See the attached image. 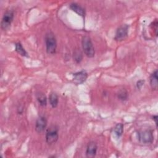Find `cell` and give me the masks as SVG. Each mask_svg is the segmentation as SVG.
<instances>
[{
    "mask_svg": "<svg viewBox=\"0 0 158 158\" xmlns=\"http://www.w3.org/2000/svg\"><path fill=\"white\" fill-rule=\"evenodd\" d=\"M46 51L49 54H54L57 49V40L54 33L52 31H48L46 33L44 37Z\"/></svg>",
    "mask_w": 158,
    "mask_h": 158,
    "instance_id": "obj_1",
    "label": "cell"
},
{
    "mask_svg": "<svg viewBox=\"0 0 158 158\" xmlns=\"http://www.w3.org/2000/svg\"><path fill=\"white\" fill-rule=\"evenodd\" d=\"M81 46L83 51L86 57L92 58L94 56L95 51L91 39L88 36H84L81 40Z\"/></svg>",
    "mask_w": 158,
    "mask_h": 158,
    "instance_id": "obj_2",
    "label": "cell"
},
{
    "mask_svg": "<svg viewBox=\"0 0 158 158\" xmlns=\"http://www.w3.org/2000/svg\"><path fill=\"white\" fill-rule=\"evenodd\" d=\"M46 141L48 144L56 143L59 139V128L56 125H51L46 131Z\"/></svg>",
    "mask_w": 158,
    "mask_h": 158,
    "instance_id": "obj_3",
    "label": "cell"
},
{
    "mask_svg": "<svg viewBox=\"0 0 158 158\" xmlns=\"http://www.w3.org/2000/svg\"><path fill=\"white\" fill-rule=\"evenodd\" d=\"M138 140L143 144H151L154 141V135L152 130L146 129L138 131Z\"/></svg>",
    "mask_w": 158,
    "mask_h": 158,
    "instance_id": "obj_4",
    "label": "cell"
},
{
    "mask_svg": "<svg viewBox=\"0 0 158 158\" xmlns=\"http://www.w3.org/2000/svg\"><path fill=\"white\" fill-rule=\"evenodd\" d=\"M14 12L12 10H7L1 19V27L2 30H7L10 27V25L14 20Z\"/></svg>",
    "mask_w": 158,
    "mask_h": 158,
    "instance_id": "obj_5",
    "label": "cell"
},
{
    "mask_svg": "<svg viewBox=\"0 0 158 158\" xmlns=\"http://www.w3.org/2000/svg\"><path fill=\"white\" fill-rule=\"evenodd\" d=\"M129 25L127 24H123L119 26L115 32L114 40L116 41H122L124 40L127 36L128 33Z\"/></svg>",
    "mask_w": 158,
    "mask_h": 158,
    "instance_id": "obj_6",
    "label": "cell"
},
{
    "mask_svg": "<svg viewBox=\"0 0 158 158\" xmlns=\"http://www.w3.org/2000/svg\"><path fill=\"white\" fill-rule=\"evenodd\" d=\"M73 76V82L76 85H80L83 83L88 78V73L86 70H82L74 73Z\"/></svg>",
    "mask_w": 158,
    "mask_h": 158,
    "instance_id": "obj_7",
    "label": "cell"
},
{
    "mask_svg": "<svg viewBox=\"0 0 158 158\" xmlns=\"http://www.w3.org/2000/svg\"><path fill=\"white\" fill-rule=\"evenodd\" d=\"M47 118L43 115H40L36 120L35 123V130L37 133H42L44 131L47 127Z\"/></svg>",
    "mask_w": 158,
    "mask_h": 158,
    "instance_id": "obj_8",
    "label": "cell"
},
{
    "mask_svg": "<svg viewBox=\"0 0 158 158\" xmlns=\"http://www.w3.org/2000/svg\"><path fill=\"white\" fill-rule=\"evenodd\" d=\"M98 150V145L97 143L94 141H90L88 143L86 149V157L92 158L94 157L96 155Z\"/></svg>",
    "mask_w": 158,
    "mask_h": 158,
    "instance_id": "obj_9",
    "label": "cell"
},
{
    "mask_svg": "<svg viewBox=\"0 0 158 158\" xmlns=\"http://www.w3.org/2000/svg\"><path fill=\"white\" fill-rule=\"evenodd\" d=\"M69 7L72 11L75 12V13H77L80 16H81L82 17H85V10L84 9V8L82 7L79 4H78L77 3L72 2L69 5Z\"/></svg>",
    "mask_w": 158,
    "mask_h": 158,
    "instance_id": "obj_10",
    "label": "cell"
},
{
    "mask_svg": "<svg viewBox=\"0 0 158 158\" xmlns=\"http://www.w3.org/2000/svg\"><path fill=\"white\" fill-rule=\"evenodd\" d=\"M158 77H157V70L155 71L150 76V85L153 90H157L158 88Z\"/></svg>",
    "mask_w": 158,
    "mask_h": 158,
    "instance_id": "obj_11",
    "label": "cell"
},
{
    "mask_svg": "<svg viewBox=\"0 0 158 158\" xmlns=\"http://www.w3.org/2000/svg\"><path fill=\"white\" fill-rule=\"evenodd\" d=\"M36 98L41 106L44 107L47 105V98L43 93L40 91L37 92L36 93Z\"/></svg>",
    "mask_w": 158,
    "mask_h": 158,
    "instance_id": "obj_12",
    "label": "cell"
},
{
    "mask_svg": "<svg viewBox=\"0 0 158 158\" xmlns=\"http://www.w3.org/2000/svg\"><path fill=\"white\" fill-rule=\"evenodd\" d=\"M49 102L52 108H56L57 106L59 103V98L57 94L56 93H51L49 96Z\"/></svg>",
    "mask_w": 158,
    "mask_h": 158,
    "instance_id": "obj_13",
    "label": "cell"
},
{
    "mask_svg": "<svg viewBox=\"0 0 158 158\" xmlns=\"http://www.w3.org/2000/svg\"><path fill=\"white\" fill-rule=\"evenodd\" d=\"M15 51L20 56L23 57H28V52L26 51V50L23 48L22 43L20 42H17L15 44Z\"/></svg>",
    "mask_w": 158,
    "mask_h": 158,
    "instance_id": "obj_14",
    "label": "cell"
},
{
    "mask_svg": "<svg viewBox=\"0 0 158 158\" xmlns=\"http://www.w3.org/2000/svg\"><path fill=\"white\" fill-rule=\"evenodd\" d=\"M73 59L77 64H79L81 62L83 59V53L80 49H75L73 51Z\"/></svg>",
    "mask_w": 158,
    "mask_h": 158,
    "instance_id": "obj_15",
    "label": "cell"
},
{
    "mask_svg": "<svg viewBox=\"0 0 158 158\" xmlns=\"http://www.w3.org/2000/svg\"><path fill=\"white\" fill-rule=\"evenodd\" d=\"M117 98L120 101H125L128 99V91H127L126 89L122 88L118 91V93L117 94Z\"/></svg>",
    "mask_w": 158,
    "mask_h": 158,
    "instance_id": "obj_16",
    "label": "cell"
},
{
    "mask_svg": "<svg viewBox=\"0 0 158 158\" xmlns=\"http://www.w3.org/2000/svg\"><path fill=\"white\" fill-rule=\"evenodd\" d=\"M114 132L117 138L121 137L123 132V124L122 123H117L114 128Z\"/></svg>",
    "mask_w": 158,
    "mask_h": 158,
    "instance_id": "obj_17",
    "label": "cell"
},
{
    "mask_svg": "<svg viewBox=\"0 0 158 158\" xmlns=\"http://www.w3.org/2000/svg\"><path fill=\"white\" fill-rule=\"evenodd\" d=\"M157 19H155L151 24H150V27L151 28L152 30L154 31V34L156 35V36H157Z\"/></svg>",
    "mask_w": 158,
    "mask_h": 158,
    "instance_id": "obj_18",
    "label": "cell"
},
{
    "mask_svg": "<svg viewBox=\"0 0 158 158\" xmlns=\"http://www.w3.org/2000/svg\"><path fill=\"white\" fill-rule=\"evenodd\" d=\"M144 80H138L136 82V87H137V88L140 89L144 86Z\"/></svg>",
    "mask_w": 158,
    "mask_h": 158,
    "instance_id": "obj_19",
    "label": "cell"
},
{
    "mask_svg": "<svg viewBox=\"0 0 158 158\" xmlns=\"http://www.w3.org/2000/svg\"><path fill=\"white\" fill-rule=\"evenodd\" d=\"M23 112V107L22 106H20V107H17V113L19 114H22Z\"/></svg>",
    "mask_w": 158,
    "mask_h": 158,
    "instance_id": "obj_20",
    "label": "cell"
},
{
    "mask_svg": "<svg viewBox=\"0 0 158 158\" xmlns=\"http://www.w3.org/2000/svg\"><path fill=\"white\" fill-rule=\"evenodd\" d=\"M152 120H154L155 122V123H156V127H157V120H158V117L157 115H154L152 116Z\"/></svg>",
    "mask_w": 158,
    "mask_h": 158,
    "instance_id": "obj_21",
    "label": "cell"
}]
</instances>
